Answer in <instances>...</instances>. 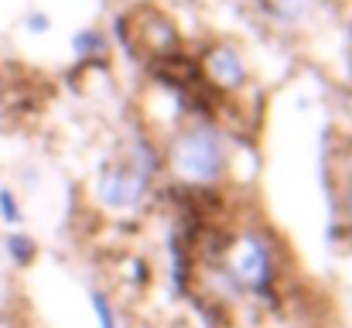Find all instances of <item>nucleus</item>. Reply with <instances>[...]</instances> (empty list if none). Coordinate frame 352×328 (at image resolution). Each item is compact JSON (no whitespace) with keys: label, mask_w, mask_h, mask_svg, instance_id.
Segmentation results:
<instances>
[{"label":"nucleus","mask_w":352,"mask_h":328,"mask_svg":"<svg viewBox=\"0 0 352 328\" xmlns=\"http://www.w3.org/2000/svg\"><path fill=\"white\" fill-rule=\"evenodd\" d=\"M24 28H28L31 34H48V31H52V17L41 14V10H34V14L24 17Z\"/></svg>","instance_id":"11"},{"label":"nucleus","mask_w":352,"mask_h":328,"mask_svg":"<svg viewBox=\"0 0 352 328\" xmlns=\"http://www.w3.org/2000/svg\"><path fill=\"white\" fill-rule=\"evenodd\" d=\"M267 3V10L277 17V21H294V17H301V10L308 7V0H263Z\"/></svg>","instance_id":"10"},{"label":"nucleus","mask_w":352,"mask_h":328,"mask_svg":"<svg viewBox=\"0 0 352 328\" xmlns=\"http://www.w3.org/2000/svg\"><path fill=\"white\" fill-rule=\"evenodd\" d=\"M349 113H352V93H349Z\"/></svg>","instance_id":"12"},{"label":"nucleus","mask_w":352,"mask_h":328,"mask_svg":"<svg viewBox=\"0 0 352 328\" xmlns=\"http://www.w3.org/2000/svg\"><path fill=\"white\" fill-rule=\"evenodd\" d=\"M171 164L182 178L199 182V185H212V182L226 178L230 154L212 127H192L178 137V144L171 151Z\"/></svg>","instance_id":"1"},{"label":"nucleus","mask_w":352,"mask_h":328,"mask_svg":"<svg viewBox=\"0 0 352 328\" xmlns=\"http://www.w3.org/2000/svg\"><path fill=\"white\" fill-rule=\"evenodd\" d=\"M72 48H76V55L86 58V62H103V58H107V38H103L96 28H82V31H76Z\"/></svg>","instance_id":"6"},{"label":"nucleus","mask_w":352,"mask_h":328,"mask_svg":"<svg viewBox=\"0 0 352 328\" xmlns=\"http://www.w3.org/2000/svg\"><path fill=\"white\" fill-rule=\"evenodd\" d=\"M21 202H17V195H14V188L10 185H0V222L3 226H21Z\"/></svg>","instance_id":"8"},{"label":"nucleus","mask_w":352,"mask_h":328,"mask_svg":"<svg viewBox=\"0 0 352 328\" xmlns=\"http://www.w3.org/2000/svg\"><path fill=\"white\" fill-rule=\"evenodd\" d=\"M151 14V21H140V28H147V48L151 52H175L178 48V31H175V24L164 17V14H154V10H147Z\"/></svg>","instance_id":"5"},{"label":"nucleus","mask_w":352,"mask_h":328,"mask_svg":"<svg viewBox=\"0 0 352 328\" xmlns=\"http://www.w3.org/2000/svg\"><path fill=\"white\" fill-rule=\"evenodd\" d=\"M274 253H270V243L256 232H246L236 246L233 256V281L236 284H246L253 294L267 298L274 291Z\"/></svg>","instance_id":"3"},{"label":"nucleus","mask_w":352,"mask_h":328,"mask_svg":"<svg viewBox=\"0 0 352 328\" xmlns=\"http://www.w3.org/2000/svg\"><path fill=\"white\" fill-rule=\"evenodd\" d=\"M89 301H93V311H96L100 328H117V311H113L110 298H107L100 287H93V291H89Z\"/></svg>","instance_id":"9"},{"label":"nucleus","mask_w":352,"mask_h":328,"mask_svg":"<svg viewBox=\"0 0 352 328\" xmlns=\"http://www.w3.org/2000/svg\"><path fill=\"white\" fill-rule=\"evenodd\" d=\"M202 69H206L209 83L219 86V89H226V93L243 89L246 79H250V65H246V58L239 55L236 45H216V48H209L206 58H202Z\"/></svg>","instance_id":"4"},{"label":"nucleus","mask_w":352,"mask_h":328,"mask_svg":"<svg viewBox=\"0 0 352 328\" xmlns=\"http://www.w3.org/2000/svg\"><path fill=\"white\" fill-rule=\"evenodd\" d=\"M93 195L103 209L113 212H137L151 195V175L133 161H110L96 171Z\"/></svg>","instance_id":"2"},{"label":"nucleus","mask_w":352,"mask_h":328,"mask_svg":"<svg viewBox=\"0 0 352 328\" xmlns=\"http://www.w3.org/2000/svg\"><path fill=\"white\" fill-rule=\"evenodd\" d=\"M3 250H7V256H10L17 267H31V263L38 260V243H34L31 232H7Z\"/></svg>","instance_id":"7"},{"label":"nucleus","mask_w":352,"mask_h":328,"mask_svg":"<svg viewBox=\"0 0 352 328\" xmlns=\"http://www.w3.org/2000/svg\"><path fill=\"white\" fill-rule=\"evenodd\" d=\"M349 38H352V21H349Z\"/></svg>","instance_id":"13"}]
</instances>
